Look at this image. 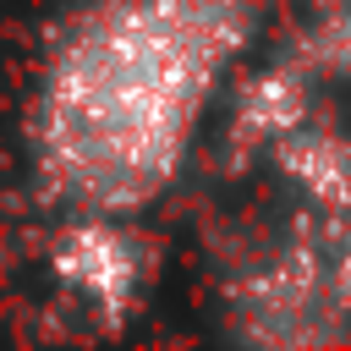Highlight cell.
<instances>
[{"mask_svg":"<svg viewBox=\"0 0 351 351\" xmlns=\"http://www.w3.org/2000/svg\"><path fill=\"white\" fill-rule=\"evenodd\" d=\"M247 38V0H110L49 55L27 148L38 186L77 214L154 203Z\"/></svg>","mask_w":351,"mask_h":351,"instance_id":"obj_1","label":"cell"},{"mask_svg":"<svg viewBox=\"0 0 351 351\" xmlns=\"http://www.w3.org/2000/svg\"><path fill=\"white\" fill-rule=\"evenodd\" d=\"M49 274L99 313V324H121L143 291L148 274V247L137 241V230H126L115 214H77L55 230L49 241Z\"/></svg>","mask_w":351,"mask_h":351,"instance_id":"obj_2","label":"cell"},{"mask_svg":"<svg viewBox=\"0 0 351 351\" xmlns=\"http://www.w3.org/2000/svg\"><path fill=\"white\" fill-rule=\"evenodd\" d=\"M274 159H280L285 181L302 192V203L318 208L324 219L351 208V143L346 137L302 121L296 132H285L274 143Z\"/></svg>","mask_w":351,"mask_h":351,"instance_id":"obj_3","label":"cell"},{"mask_svg":"<svg viewBox=\"0 0 351 351\" xmlns=\"http://www.w3.org/2000/svg\"><path fill=\"white\" fill-rule=\"evenodd\" d=\"M307 121V82L285 66H269L241 82L236 93V137L241 143H280Z\"/></svg>","mask_w":351,"mask_h":351,"instance_id":"obj_4","label":"cell"},{"mask_svg":"<svg viewBox=\"0 0 351 351\" xmlns=\"http://www.w3.org/2000/svg\"><path fill=\"white\" fill-rule=\"evenodd\" d=\"M329 55H335L340 71H351V0H340L335 16H329Z\"/></svg>","mask_w":351,"mask_h":351,"instance_id":"obj_5","label":"cell"},{"mask_svg":"<svg viewBox=\"0 0 351 351\" xmlns=\"http://www.w3.org/2000/svg\"><path fill=\"white\" fill-rule=\"evenodd\" d=\"M335 291H340V302L351 307V241H346V252H340V280H335Z\"/></svg>","mask_w":351,"mask_h":351,"instance_id":"obj_6","label":"cell"}]
</instances>
